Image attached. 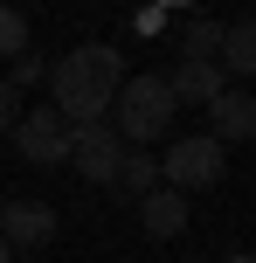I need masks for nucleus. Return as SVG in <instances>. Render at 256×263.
Instances as JSON below:
<instances>
[{
    "label": "nucleus",
    "mask_w": 256,
    "mask_h": 263,
    "mask_svg": "<svg viewBox=\"0 0 256 263\" xmlns=\"http://www.w3.org/2000/svg\"><path fill=\"white\" fill-rule=\"evenodd\" d=\"M222 28H229V21H208V14L180 21V28H173V49H180V63H215V55H222Z\"/></svg>",
    "instance_id": "9b49d317"
},
{
    "label": "nucleus",
    "mask_w": 256,
    "mask_h": 263,
    "mask_svg": "<svg viewBox=\"0 0 256 263\" xmlns=\"http://www.w3.org/2000/svg\"><path fill=\"white\" fill-rule=\"evenodd\" d=\"M139 229H146L152 242H173L180 229H187V194L180 187H152V194H139Z\"/></svg>",
    "instance_id": "6e6552de"
},
{
    "label": "nucleus",
    "mask_w": 256,
    "mask_h": 263,
    "mask_svg": "<svg viewBox=\"0 0 256 263\" xmlns=\"http://www.w3.org/2000/svg\"><path fill=\"white\" fill-rule=\"evenodd\" d=\"M118 83H125V55L111 49V42H83L63 63H49V104L63 111L69 125H90V118H111Z\"/></svg>",
    "instance_id": "f257e3e1"
},
{
    "label": "nucleus",
    "mask_w": 256,
    "mask_h": 263,
    "mask_svg": "<svg viewBox=\"0 0 256 263\" xmlns=\"http://www.w3.org/2000/svg\"><path fill=\"white\" fill-rule=\"evenodd\" d=\"M21 111H28V104H21V90L0 77V132H14V118H21Z\"/></svg>",
    "instance_id": "2eb2a0df"
},
{
    "label": "nucleus",
    "mask_w": 256,
    "mask_h": 263,
    "mask_svg": "<svg viewBox=\"0 0 256 263\" xmlns=\"http://www.w3.org/2000/svg\"><path fill=\"white\" fill-rule=\"evenodd\" d=\"M14 90H35V83H49V63H42V49H21V55H14Z\"/></svg>",
    "instance_id": "4468645a"
},
{
    "label": "nucleus",
    "mask_w": 256,
    "mask_h": 263,
    "mask_svg": "<svg viewBox=\"0 0 256 263\" xmlns=\"http://www.w3.org/2000/svg\"><path fill=\"white\" fill-rule=\"evenodd\" d=\"M222 263H256V250H235V256H222Z\"/></svg>",
    "instance_id": "f3484780"
},
{
    "label": "nucleus",
    "mask_w": 256,
    "mask_h": 263,
    "mask_svg": "<svg viewBox=\"0 0 256 263\" xmlns=\"http://www.w3.org/2000/svg\"><path fill=\"white\" fill-rule=\"evenodd\" d=\"M21 49H35V42H28V14L21 7H7V0H0V55H21Z\"/></svg>",
    "instance_id": "ddd939ff"
},
{
    "label": "nucleus",
    "mask_w": 256,
    "mask_h": 263,
    "mask_svg": "<svg viewBox=\"0 0 256 263\" xmlns=\"http://www.w3.org/2000/svg\"><path fill=\"white\" fill-rule=\"evenodd\" d=\"M125 159V139L111 118H90V125H69V166L83 173L90 187H111V173H118Z\"/></svg>",
    "instance_id": "39448f33"
},
{
    "label": "nucleus",
    "mask_w": 256,
    "mask_h": 263,
    "mask_svg": "<svg viewBox=\"0 0 256 263\" xmlns=\"http://www.w3.org/2000/svg\"><path fill=\"white\" fill-rule=\"evenodd\" d=\"M111 187H125V194H152V187H160V153H132V145H125V159H118V173H111Z\"/></svg>",
    "instance_id": "f8f14e48"
},
{
    "label": "nucleus",
    "mask_w": 256,
    "mask_h": 263,
    "mask_svg": "<svg viewBox=\"0 0 256 263\" xmlns=\"http://www.w3.org/2000/svg\"><path fill=\"white\" fill-rule=\"evenodd\" d=\"M222 173H229V145L208 139V132H194V139H180L173 153H160V180L180 187V194H194V187H215Z\"/></svg>",
    "instance_id": "7ed1b4c3"
},
{
    "label": "nucleus",
    "mask_w": 256,
    "mask_h": 263,
    "mask_svg": "<svg viewBox=\"0 0 256 263\" xmlns=\"http://www.w3.org/2000/svg\"><path fill=\"white\" fill-rule=\"evenodd\" d=\"M215 63H222L229 83H256V14L222 28V55H215Z\"/></svg>",
    "instance_id": "9d476101"
},
{
    "label": "nucleus",
    "mask_w": 256,
    "mask_h": 263,
    "mask_svg": "<svg viewBox=\"0 0 256 263\" xmlns=\"http://www.w3.org/2000/svg\"><path fill=\"white\" fill-rule=\"evenodd\" d=\"M14 153L28 159V166H69V118L55 104H35V111H21L14 118Z\"/></svg>",
    "instance_id": "20e7f679"
},
{
    "label": "nucleus",
    "mask_w": 256,
    "mask_h": 263,
    "mask_svg": "<svg viewBox=\"0 0 256 263\" xmlns=\"http://www.w3.org/2000/svg\"><path fill=\"white\" fill-rule=\"evenodd\" d=\"M173 90H166V77H125L118 83V97H111V125H118V139L125 145H152V139H166L173 132Z\"/></svg>",
    "instance_id": "f03ea898"
},
{
    "label": "nucleus",
    "mask_w": 256,
    "mask_h": 263,
    "mask_svg": "<svg viewBox=\"0 0 256 263\" xmlns=\"http://www.w3.org/2000/svg\"><path fill=\"white\" fill-rule=\"evenodd\" d=\"M0 263H14V250H7V236H0Z\"/></svg>",
    "instance_id": "6ab92c4d"
},
{
    "label": "nucleus",
    "mask_w": 256,
    "mask_h": 263,
    "mask_svg": "<svg viewBox=\"0 0 256 263\" xmlns=\"http://www.w3.org/2000/svg\"><path fill=\"white\" fill-rule=\"evenodd\" d=\"M160 7H201V0H160Z\"/></svg>",
    "instance_id": "a211bd4d"
},
{
    "label": "nucleus",
    "mask_w": 256,
    "mask_h": 263,
    "mask_svg": "<svg viewBox=\"0 0 256 263\" xmlns=\"http://www.w3.org/2000/svg\"><path fill=\"white\" fill-rule=\"evenodd\" d=\"M0 208H7V194H0Z\"/></svg>",
    "instance_id": "aec40b11"
},
{
    "label": "nucleus",
    "mask_w": 256,
    "mask_h": 263,
    "mask_svg": "<svg viewBox=\"0 0 256 263\" xmlns=\"http://www.w3.org/2000/svg\"><path fill=\"white\" fill-rule=\"evenodd\" d=\"M166 90H173V104H208V97L229 90V77H222V63H173Z\"/></svg>",
    "instance_id": "1a4fd4ad"
},
{
    "label": "nucleus",
    "mask_w": 256,
    "mask_h": 263,
    "mask_svg": "<svg viewBox=\"0 0 256 263\" xmlns=\"http://www.w3.org/2000/svg\"><path fill=\"white\" fill-rule=\"evenodd\" d=\"M132 28H139V35H160V28H166V7H160V0H146V7L132 14Z\"/></svg>",
    "instance_id": "dca6fc26"
},
{
    "label": "nucleus",
    "mask_w": 256,
    "mask_h": 263,
    "mask_svg": "<svg viewBox=\"0 0 256 263\" xmlns=\"http://www.w3.org/2000/svg\"><path fill=\"white\" fill-rule=\"evenodd\" d=\"M0 236H7V250H42L55 236V208L49 201H7L0 208Z\"/></svg>",
    "instance_id": "0eeeda50"
},
{
    "label": "nucleus",
    "mask_w": 256,
    "mask_h": 263,
    "mask_svg": "<svg viewBox=\"0 0 256 263\" xmlns=\"http://www.w3.org/2000/svg\"><path fill=\"white\" fill-rule=\"evenodd\" d=\"M208 139H222V145H243V139H256V90L249 83H229L222 97H208Z\"/></svg>",
    "instance_id": "423d86ee"
}]
</instances>
